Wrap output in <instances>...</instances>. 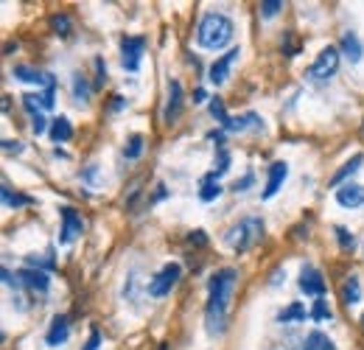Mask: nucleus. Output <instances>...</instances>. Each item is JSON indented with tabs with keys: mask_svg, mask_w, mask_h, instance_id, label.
Listing matches in <instances>:
<instances>
[{
	"mask_svg": "<svg viewBox=\"0 0 364 350\" xmlns=\"http://www.w3.org/2000/svg\"><path fill=\"white\" fill-rule=\"evenodd\" d=\"M179 277H182V266L179 264H165L154 277H151V283H149V297H165V294H171V289L179 283Z\"/></svg>",
	"mask_w": 364,
	"mask_h": 350,
	"instance_id": "5",
	"label": "nucleus"
},
{
	"mask_svg": "<svg viewBox=\"0 0 364 350\" xmlns=\"http://www.w3.org/2000/svg\"><path fill=\"white\" fill-rule=\"evenodd\" d=\"M300 289L308 297H314V300H319L325 294V277L319 275L317 266H303V272H300Z\"/></svg>",
	"mask_w": 364,
	"mask_h": 350,
	"instance_id": "10",
	"label": "nucleus"
},
{
	"mask_svg": "<svg viewBox=\"0 0 364 350\" xmlns=\"http://www.w3.org/2000/svg\"><path fill=\"white\" fill-rule=\"evenodd\" d=\"M258 126L264 129V121H261L255 112H247V115H241V118H236V121L230 118V123H227L225 129H227V132H244V129H258Z\"/></svg>",
	"mask_w": 364,
	"mask_h": 350,
	"instance_id": "21",
	"label": "nucleus"
},
{
	"mask_svg": "<svg viewBox=\"0 0 364 350\" xmlns=\"http://www.w3.org/2000/svg\"><path fill=\"white\" fill-rule=\"evenodd\" d=\"M140 151H143V137H140V135H132V137H129V143H126V149H123L126 160H137V157H140Z\"/></svg>",
	"mask_w": 364,
	"mask_h": 350,
	"instance_id": "29",
	"label": "nucleus"
},
{
	"mask_svg": "<svg viewBox=\"0 0 364 350\" xmlns=\"http://www.w3.org/2000/svg\"><path fill=\"white\" fill-rule=\"evenodd\" d=\"M93 62H96V87H101V84L107 82V65H104L101 56H96Z\"/></svg>",
	"mask_w": 364,
	"mask_h": 350,
	"instance_id": "33",
	"label": "nucleus"
},
{
	"mask_svg": "<svg viewBox=\"0 0 364 350\" xmlns=\"http://www.w3.org/2000/svg\"><path fill=\"white\" fill-rule=\"evenodd\" d=\"M303 350H336V344L331 342L328 333H322V330H311V333L305 336Z\"/></svg>",
	"mask_w": 364,
	"mask_h": 350,
	"instance_id": "22",
	"label": "nucleus"
},
{
	"mask_svg": "<svg viewBox=\"0 0 364 350\" xmlns=\"http://www.w3.org/2000/svg\"><path fill=\"white\" fill-rule=\"evenodd\" d=\"M3 149H6V151H15V154H20V151H23V143H12V140H3Z\"/></svg>",
	"mask_w": 364,
	"mask_h": 350,
	"instance_id": "36",
	"label": "nucleus"
},
{
	"mask_svg": "<svg viewBox=\"0 0 364 350\" xmlns=\"http://www.w3.org/2000/svg\"><path fill=\"white\" fill-rule=\"evenodd\" d=\"M336 70H339V48L325 45L319 51V56L314 59V65L308 68V79L311 82H328V79L336 76Z\"/></svg>",
	"mask_w": 364,
	"mask_h": 350,
	"instance_id": "4",
	"label": "nucleus"
},
{
	"mask_svg": "<svg viewBox=\"0 0 364 350\" xmlns=\"http://www.w3.org/2000/svg\"><path fill=\"white\" fill-rule=\"evenodd\" d=\"M0 194H3V205H6V208H29V205H34L31 197H26V194H12L9 185L0 188Z\"/></svg>",
	"mask_w": 364,
	"mask_h": 350,
	"instance_id": "25",
	"label": "nucleus"
},
{
	"mask_svg": "<svg viewBox=\"0 0 364 350\" xmlns=\"http://www.w3.org/2000/svg\"><path fill=\"white\" fill-rule=\"evenodd\" d=\"M336 202L344 208V211H356L364 205V185H356V183H347L336 191Z\"/></svg>",
	"mask_w": 364,
	"mask_h": 350,
	"instance_id": "13",
	"label": "nucleus"
},
{
	"mask_svg": "<svg viewBox=\"0 0 364 350\" xmlns=\"http://www.w3.org/2000/svg\"><path fill=\"white\" fill-rule=\"evenodd\" d=\"M361 162H364V154H353V157H350V160H347V162H344V165L333 174V177H331V188H336V191H339V188L344 185V180H350L353 174L361 168Z\"/></svg>",
	"mask_w": 364,
	"mask_h": 350,
	"instance_id": "16",
	"label": "nucleus"
},
{
	"mask_svg": "<svg viewBox=\"0 0 364 350\" xmlns=\"http://www.w3.org/2000/svg\"><path fill=\"white\" fill-rule=\"evenodd\" d=\"M342 51H344V56L356 65V62H361V56H364V45L358 43V37L353 34V31H347L344 37H342Z\"/></svg>",
	"mask_w": 364,
	"mask_h": 350,
	"instance_id": "18",
	"label": "nucleus"
},
{
	"mask_svg": "<svg viewBox=\"0 0 364 350\" xmlns=\"http://www.w3.org/2000/svg\"><path fill=\"white\" fill-rule=\"evenodd\" d=\"M280 9H283L280 0H264V3H261V15H264V17H272V15H278Z\"/></svg>",
	"mask_w": 364,
	"mask_h": 350,
	"instance_id": "32",
	"label": "nucleus"
},
{
	"mask_svg": "<svg viewBox=\"0 0 364 350\" xmlns=\"http://www.w3.org/2000/svg\"><path fill=\"white\" fill-rule=\"evenodd\" d=\"M241 56V48H230L225 56H219L213 65H211V73H208V79H211V84H225L227 79H230V70H233V65H236V59Z\"/></svg>",
	"mask_w": 364,
	"mask_h": 350,
	"instance_id": "9",
	"label": "nucleus"
},
{
	"mask_svg": "<svg viewBox=\"0 0 364 350\" xmlns=\"http://www.w3.org/2000/svg\"><path fill=\"white\" fill-rule=\"evenodd\" d=\"M311 319H317V322H322V319H331V305L325 303V297L314 300V305H311Z\"/></svg>",
	"mask_w": 364,
	"mask_h": 350,
	"instance_id": "28",
	"label": "nucleus"
},
{
	"mask_svg": "<svg viewBox=\"0 0 364 350\" xmlns=\"http://www.w3.org/2000/svg\"><path fill=\"white\" fill-rule=\"evenodd\" d=\"M205 98H208V93H205V90H197V93H194V101H197V104H199V101H205Z\"/></svg>",
	"mask_w": 364,
	"mask_h": 350,
	"instance_id": "39",
	"label": "nucleus"
},
{
	"mask_svg": "<svg viewBox=\"0 0 364 350\" xmlns=\"http://www.w3.org/2000/svg\"><path fill=\"white\" fill-rule=\"evenodd\" d=\"M12 73H15V79H20V82H31V84L56 87V79H54L51 73H45V70H34V68H29V65H17Z\"/></svg>",
	"mask_w": 364,
	"mask_h": 350,
	"instance_id": "15",
	"label": "nucleus"
},
{
	"mask_svg": "<svg viewBox=\"0 0 364 350\" xmlns=\"http://www.w3.org/2000/svg\"><path fill=\"white\" fill-rule=\"evenodd\" d=\"M342 300H344L347 308L356 305V303L361 300V280H358L356 275H350V277L342 283Z\"/></svg>",
	"mask_w": 364,
	"mask_h": 350,
	"instance_id": "19",
	"label": "nucleus"
},
{
	"mask_svg": "<svg viewBox=\"0 0 364 350\" xmlns=\"http://www.w3.org/2000/svg\"><path fill=\"white\" fill-rule=\"evenodd\" d=\"M182 104H185V96H182V84L176 79L168 82V98H165V109H162V121L171 126L179 121L182 115Z\"/></svg>",
	"mask_w": 364,
	"mask_h": 350,
	"instance_id": "8",
	"label": "nucleus"
},
{
	"mask_svg": "<svg viewBox=\"0 0 364 350\" xmlns=\"http://www.w3.org/2000/svg\"><path fill=\"white\" fill-rule=\"evenodd\" d=\"M252 180H255V174H252V171H250V174H244V177H241V180H238L236 185H233V191H250Z\"/></svg>",
	"mask_w": 364,
	"mask_h": 350,
	"instance_id": "35",
	"label": "nucleus"
},
{
	"mask_svg": "<svg viewBox=\"0 0 364 350\" xmlns=\"http://www.w3.org/2000/svg\"><path fill=\"white\" fill-rule=\"evenodd\" d=\"M56 87H45L43 93H34V98L43 104V109H54V104H56Z\"/></svg>",
	"mask_w": 364,
	"mask_h": 350,
	"instance_id": "31",
	"label": "nucleus"
},
{
	"mask_svg": "<svg viewBox=\"0 0 364 350\" xmlns=\"http://www.w3.org/2000/svg\"><path fill=\"white\" fill-rule=\"evenodd\" d=\"M305 317H311V311H305L303 303H291L289 308H283V311L278 314V322H300V319H305Z\"/></svg>",
	"mask_w": 364,
	"mask_h": 350,
	"instance_id": "24",
	"label": "nucleus"
},
{
	"mask_svg": "<svg viewBox=\"0 0 364 350\" xmlns=\"http://www.w3.org/2000/svg\"><path fill=\"white\" fill-rule=\"evenodd\" d=\"M361 137H364V123H361Z\"/></svg>",
	"mask_w": 364,
	"mask_h": 350,
	"instance_id": "42",
	"label": "nucleus"
},
{
	"mask_svg": "<svg viewBox=\"0 0 364 350\" xmlns=\"http://www.w3.org/2000/svg\"><path fill=\"white\" fill-rule=\"evenodd\" d=\"M233 20L227 15H219V12H208L202 20H199V29H197V43L199 48L205 51H222L230 40H233Z\"/></svg>",
	"mask_w": 364,
	"mask_h": 350,
	"instance_id": "2",
	"label": "nucleus"
},
{
	"mask_svg": "<svg viewBox=\"0 0 364 350\" xmlns=\"http://www.w3.org/2000/svg\"><path fill=\"white\" fill-rule=\"evenodd\" d=\"M17 277H20V283H23L26 289H31V291L48 294V289H51V277H48L43 269H20Z\"/></svg>",
	"mask_w": 364,
	"mask_h": 350,
	"instance_id": "14",
	"label": "nucleus"
},
{
	"mask_svg": "<svg viewBox=\"0 0 364 350\" xmlns=\"http://www.w3.org/2000/svg\"><path fill=\"white\" fill-rule=\"evenodd\" d=\"M143 51H146V40L143 37H123L121 40V65L129 73H137L140 62H143Z\"/></svg>",
	"mask_w": 364,
	"mask_h": 350,
	"instance_id": "6",
	"label": "nucleus"
},
{
	"mask_svg": "<svg viewBox=\"0 0 364 350\" xmlns=\"http://www.w3.org/2000/svg\"><path fill=\"white\" fill-rule=\"evenodd\" d=\"M236 277L238 272L225 266L219 269L211 280H208V305H205V328L211 336L225 333L227 328V308H230V297L236 289Z\"/></svg>",
	"mask_w": 364,
	"mask_h": 350,
	"instance_id": "1",
	"label": "nucleus"
},
{
	"mask_svg": "<svg viewBox=\"0 0 364 350\" xmlns=\"http://www.w3.org/2000/svg\"><path fill=\"white\" fill-rule=\"evenodd\" d=\"M51 29H54L59 37H68V34H70V29H73V23H70V17H68V15H54V17H51Z\"/></svg>",
	"mask_w": 364,
	"mask_h": 350,
	"instance_id": "27",
	"label": "nucleus"
},
{
	"mask_svg": "<svg viewBox=\"0 0 364 350\" xmlns=\"http://www.w3.org/2000/svg\"><path fill=\"white\" fill-rule=\"evenodd\" d=\"M70 137H73V123L65 115L54 118V123H51V140L59 146V143H68Z\"/></svg>",
	"mask_w": 364,
	"mask_h": 350,
	"instance_id": "17",
	"label": "nucleus"
},
{
	"mask_svg": "<svg viewBox=\"0 0 364 350\" xmlns=\"http://www.w3.org/2000/svg\"><path fill=\"white\" fill-rule=\"evenodd\" d=\"M123 104H126V101H123L121 96H118V98H112V112H118V109H123Z\"/></svg>",
	"mask_w": 364,
	"mask_h": 350,
	"instance_id": "37",
	"label": "nucleus"
},
{
	"mask_svg": "<svg viewBox=\"0 0 364 350\" xmlns=\"http://www.w3.org/2000/svg\"><path fill=\"white\" fill-rule=\"evenodd\" d=\"M211 115H213V118H216L222 126H227V123H230V115H227V109H225V101H222L219 96H213V98H211Z\"/></svg>",
	"mask_w": 364,
	"mask_h": 350,
	"instance_id": "26",
	"label": "nucleus"
},
{
	"mask_svg": "<svg viewBox=\"0 0 364 350\" xmlns=\"http://www.w3.org/2000/svg\"><path fill=\"white\" fill-rule=\"evenodd\" d=\"M361 330H364V317H361Z\"/></svg>",
	"mask_w": 364,
	"mask_h": 350,
	"instance_id": "41",
	"label": "nucleus"
},
{
	"mask_svg": "<svg viewBox=\"0 0 364 350\" xmlns=\"http://www.w3.org/2000/svg\"><path fill=\"white\" fill-rule=\"evenodd\" d=\"M68 336H70V319H68L65 314H56V317L51 319L48 333H45V344L59 347V344H65V342H68Z\"/></svg>",
	"mask_w": 364,
	"mask_h": 350,
	"instance_id": "12",
	"label": "nucleus"
},
{
	"mask_svg": "<svg viewBox=\"0 0 364 350\" xmlns=\"http://www.w3.org/2000/svg\"><path fill=\"white\" fill-rule=\"evenodd\" d=\"M98 347H101V333H98V328H90V339L82 350H98Z\"/></svg>",
	"mask_w": 364,
	"mask_h": 350,
	"instance_id": "34",
	"label": "nucleus"
},
{
	"mask_svg": "<svg viewBox=\"0 0 364 350\" xmlns=\"http://www.w3.org/2000/svg\"><path fill=\"white\" fill-rule=\"evenodd\" d=\"M286 177H289V165H286L283 160H275V162L269 165V180H266V188H264V199H272V197L283 188Z\"/></svg>",
	"mask_w": 364,
	"mask_h": 350,
	"instance_id": "11",
	"label": "nucleus"
},
{
	"mask_svg": "<svg viewBox=\"0 0 364 350\" xmlns=\"http://www.w3.org/2000/svg\"><path fill=\"white\" fill-rule=\"evenodd\" d=\"M59 216H62V233H59V244H73L82 233H84V219L82 213H76L73 208L62 205L59 208Z\"/></svg>",
	"mask_w": 364,
	"mask_h": 350,
	"instance_id": "7",
	"label": "nucleus"
},
{
	"mask_svg": "<svg viewBox=\"0 0 364 350\" xmlns=\"http://www.w3.org/2000/svg\"><path fill=\"white\" fill-rule=\"evenodd\" d=\"M90 93H93V87H90L87 76H84V73H73V98H76L79 104H87V101H90Z\"/></svg>",
	"mask_w": 364,
	"mask_h": 350,
	"instance_id": "23",
	"label": "nucleus"
},
{
	"mask_svg": "<svg viewBox=\"0 0 364 350\" xmlns=\"http://www.w3.org/2000/svg\"><path fill=\"white\" fill-rule=\"evenodd\" d=\"M216 180H219V177H216V171H211L208 177L202 180V188H199V199H202V202H213V199L222 197V185H219Z\"/></svg>",
	"mask_w": 364,
	"mask_h": 350,
	"instance_id": "20",
	"label": "nucleus"
},
{
	"mask_svg": "<svg viewBox=\"0 0 364 350\" xmlns=\"http://www.w3.org/2000/svg\"><path fill=\"white\" fill-rule=\"evenodd\" d=\"M333 233H336V238H339V247H342L344 252H353V244H356V241H353V236L347 233V227L336 225V227H333Z\"/></svg>",
	"mask_w": 364,
	"mask_h": 350,
	"instance_id": "30",
	"label": "nucleus"
},
{
	"mask_svg": "<svg viewBox=\"0 0 364 350\" xmlns=\"http://www.w3.org/2000/svg\"><path fill=\"white\" fill-rule=\"evenodd\" d=\"M188 241H197V244H205V233H191Z\"/></svg>",
	"mask_w": 364,
	"mask_h": 350,
	"instance_id": "38",
	"label": "nucleus"
},
{
	"mask_svg": "<svg viewBox=\"0 0 364 350\" xmlns=\"http://www.w3.org/2000/svg\"><path fill=\"white\" fill-rule=\"evenodd\" d=\"M261 238H264V219H258V216H247V219H241V222L233 225V227L227 230V236H225L227 247H230L236 255L250 252Z\"/></svg>",
	"mask_w": 364,
	"mask_h": 350,
	"instance_id": "3",
	"label": "nucleus"
},
{
	"mask_svg": "<svg viewBox=\"0 0 364 350\" xmlns=\"http://www.w3.org/2000/svg\"><path fill=\"white\" fill-rule=\"evenodd\" d=\"M160 350H168V344H160Z\"/></svg>",
	"mask_w": 364,
	"mask_h": 350,
	"instance_id": "40",
	"label": "nucleus"
}]
</instances>
